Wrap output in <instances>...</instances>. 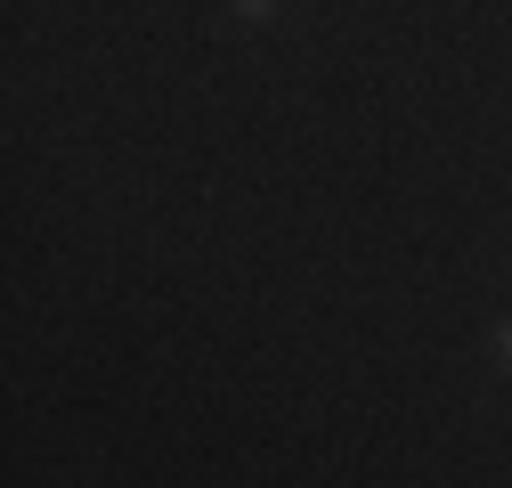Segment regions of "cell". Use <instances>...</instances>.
Masks as SVG:
<instances>
[{
  "label": "cell",
  "instance_id": "6da1fadb",
  "mask_svg": "<svg viewBox=\"0 0 512 488\" xmlns=\"http://www.w3.org/2000/svg\"><path fill=\"white\" fill-rule=\"evenodd\" d=\"M277 9H285V0H228L236 25H277Z\"/></svg>",
  "mask_w": 512,
  "mask_h": 488
},
{
  "label": "cell",
  "instance_id": "7a4b0ae2",
  "mask_svg": "<svg viewBox=\"0 0 512 488\" xmlns=\"http://www.w3.org/2000/svg\"><path fill=\"white\" fill-rule=\"evenodd\" d=\"M496 366H504V375H512V318L496 326Z\"/></svg>",
  "mask_w": 512,
  "mask_h": 488
}]
</instances>
